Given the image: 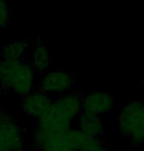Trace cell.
<instances>
[{"label": "cell", "instance_id": "cell-3", "mask_svg": "<svg viewBox=\"0 0 144 151\" xmlns=\"http://www.w3.org/2000/svg\"><path fill=\"white\" fill-rule=\"evenodd\" d=\"M117 129L128 143H144V102L132 101L121 108L117 118Z\"/></svg>", "mask_w": 144, "mask_h": 151}, {"label": "cell", "instance_id": "cell-9", "mask_svg": "<svg viewBox=\"0 0 144 151\" xmlns=\"http://www.w3.org/2000/svg\"><path fill=\"white\" fill-rule=\"evenodd\" d=\"M75 129L84 134L95 138H103L105 133V124L102 116L83 112L75 122Z\"/></svg>", "mask_w": 144, "mask_h": 151}, {"label": "cell", "instance_id": "cell-7", "mask_svg": "<svg viewBox=\"0 0 144 151\" xmlns=\"http://www.w3.org/2000/svg\"><path fill=\"white\" fill-rule=\"evenodd\" d=\"M52 101L53 98L52 96L36 88L31 93L21 98L20 110L22 114L37 122L47 112Z\"/></svg>", "mask_w": 144, "mask_h": 151}, {"label": "cell", "instance_id": "cell-1", "mask_svg": "<svg viewBox=\"0 0 144 151\" xmlns=\"http://www.w3.org/2000/svg\"><path fill=\"white\" fill-rule=\"evenodd\" d=\"M83 94L71 91L61 96L53 98L52 106L41 119L35 122V124L52 132H67L72 129L82 113Z\"/></svg>", "mask_w": 144, "mask_h": 151}, {"label": "cell", "instance_id": "cell-11", "mask_svg": "<svg viewBox=\"0 0 144 151\" xmlns=\"http://www.w3.org/2000/svg\"><path fill=\"white\" fill-rule=\"evenodd\" d=\"M31 42L25 40L14 41L3 45L0 50V55L3 60L24 59L31 48Z\"/></svg>", "mask_w": 144, "mask_h": 151}, {"label": "cell", "instance_id": "cell-14", "mask_svg": "<svg viewBox=\"0 0 144 151\" xmlns=\"http://www.w3.org/2000/svg\"><path fill=\"white\" fill-rule=\"evenodd\" d=\"M2 63H3V59H2V58H1V55H0V69H1Z\"/></svg>", "mask_w": 144, "mask_h": 151}, {"label": "cell", "instance_id": "cell-12", "mask_svg": "<svg viewBox=\"0 0 144 151\" xmlns=\"http://www.w3.org/2000/svg\"><path fill=\"white\" fill-rule=\"evenodd\" d=\"M11 10L6 0H0V28L6 27L10 22Z\"/></svg>", "mask_w": 144, "mask_h": 151}, {"label": "cell", "instance_id": "cell-4", "mask_svg": "<svg viewBox=\"0 0 144 151\" xmlns=\"http://www.w3.org/2000/svg\"><path fill=\"white\" fill-rule=\"evenodd\" d=\"M26 132L19 119L0 108V151H27Z\"/></svg>", "mask_w": 144, "mask_h": 151}, {"label": "cell", "instance_id": "cell-2", "mask_svg": "<svg viewBox=\"0 0 144 151\" xmlns=\"http://www.w3.org/2000/svg\"><path fill=\"white\" fill-rule=\"evenodd\" d=\"M37 88V72L30 60H3L0 69V91L22 97Z\"/></svg>", "mask_w": 144, "mask_h": 151}, {"label": "cell", "instance_id": "cell-13", "mask_svg": "<svg viewBox=\"0 0 144 151\" xmlns=\"http://www.w3.org/2000/svg\"><path fill=\"white\" fill-rule=\"evenodd\" d=\"M79 151H111L107 147V145L104 141L103 138H101L100 140H98L95 144H93L92 146L87 147L85 149H82Z\"/></svg>", "mask_w": 144, "mask_h": 151}, {"label": "cell", "instance_id": "cell-5", "mask_svg": "<svg viewBox=\"0 0 144 151\" xmlns=\"http://www.w3.org/2000/svg\"><path fill=\"white\" fill-rule=\"evenodd\" d=\"M31 146L34 151H77L70 129L62 132H52L36 124L31 130Z\"/></svg>", "mask_w": 144, "mask_h": 151}, {"label": "cell", "instance_id": "cell-15", "mask_svg": "<svg viewBox=\"0 0 144 151\" xmlns=\"http://www.w3.org/2000/svg\"><path fill=\"white\" fill-rule=\"evenodd\" d=\"M142 85H143V86H144V77L142 78Z\"/></svg>", "mask_w": 144, "mask_h": 151}, {"label": "cell", "instance_id": "cell-6", "mask_svg": "<svg viewBox=\"0 0 144 151\" xmlns=\"http://www.w3.org/2000/svg\"><path fill=\"white\" fill-rule=\"evenodd\" d=\"M75 84V76L63 69L49 70L42 74L37 82V88L52 98L69 93Z\"/></svg>", "mask_w": 144, "mask_h": 151}, {"label": "cell", "instance_id": "cell-10", "mask_svg": "<svg viewBox=\"0 0 144 151\" xmlns=\"http://www.w3.org/2000/svg\"><path fill=\"white\" fill-rule=\"evenodd\" d=\"M30 62L37 74H44L49 70L52 64V55L41 39L38 38L32 45Z\"/></svg>", "mask_w": 144, "mask_h": 151}, {"label": "cell", "instance_id": "cell-8", "mask_svg": "<svg viewBox=\"0 0 144 151\" xmlns=\"http://www.w3.org/2000/svg\"><path fill=\"white\" fill-rule=\"evenodd\" d=\"M115 107V97L106 91L94 90L82 99V110L83 112L103 116L114 111Z\"/></svg>", "mask_w": 144, "mask_h": 151}]
</instances>
